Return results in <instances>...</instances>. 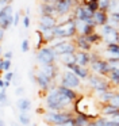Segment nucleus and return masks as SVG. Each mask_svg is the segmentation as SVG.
Returning <instances> with one entry per match:
<instances>
[{"label": "nucleus", "mask_w": 119, "mask_h": 126, "mask_svg": "<svg viewBox=\"0 0 119 126\" xmlns=\"http://www.w3.org/2000/svg\"><path fill=\"white\" fill-rule=\"evenodd\" d=\"M73 111L76 114H83L89 117L91 119H95L96 117L100 115V107L102 104L96 100L95 96H88V95H84V96H78L77 99L74 100L73 103Z\"/></svg>", "instance_id": "1"}, {"label": "nucleus", "mask_w": 119, "mask_h": 126, "mask_svg": "<svg viewBox=\"0 0 119 126\" xmlns=\"http://www.w3.org/2000/svg\"><path fill=\"white\" fill-rule=\"evenodd\" d=\"M45 104L46 110L49 111H64V110H70V104H73V102L62 95L57 90V85H54L45 95Z\"/></svg>", "instance_id": "2"}, {"label": "nucleus", "mask_w": 119, "mask_h": 126, "mask_svg": "<svg viewBox=\"0 0 119 126\" xmlns=\"http://www.w3.org/2000/svg\"><path fill=\"white\" fill-rule=\"evenodd\" d=\"M53 34L54 39H73L77 35L74 18L70 16L69 19L64 20V22H58L56 27L53 29Z\"/></svg>", "instance_id": "3"}, {"label": "nucleus", "mask_w": 119, "mask_h": 126, "mask_svg": "<svg viewBox=\"0 0 119 126\" xmlns=\"http://www.w3.org/2000/svg\"><path fill=\"white\" fill-rule=\"evenodd\" d=\"M74 114L76 112L73 110H64V111H49L47 110L42 117H43V122L47 123L49 126H57L60 123L73 118Z\"/></svg>", "instance_id": "4"}, {"label": "nucleus", "mask_w": 119, "mask_h": 126, "mask_svg": "<svg viewBox=\"0 0 119 126\" xmlns=\"http://www.w3.org/2000/svg\"><path fill=\"white\" fill-rule=\"evenodd\" d=\"M89 88L93 94H99V92H105V91H111L114 88V85L108 81L107 77L100 76L96 73H91L89 77L87 79Z\"/></svg>", "instance_id": "5"}, {"label": "nucleus", "mask_w": 119, "mask_h": 126, "mask_svg": "<svg viewBox=\"0 0 119 126\" xmlns=\"http://www.w3.org/2000/svg\"><path fill=\"white\" fill-rule=\"evenodd\" d=\"M35 58H37V61L41 65H50V64L58 63V56L56 54L53 47L49 46V45H45V46H42L39 50H37Z\"/></svg>", "instance_id": "6"}, {"label": "nucleus", "mask_w": 119, "mask_h": 126, "mask_svg": "<svg viewBox=\"0 0 119 126\" xmlns=\"http://www.w3.org/2000/svg\"><path fill=\"white\" fill-rule=\"evenodd\" d=\"M49 46L53 47L57 56L65 54V53H76L77 47H76L73 39H53L49 44Z\"/></svg>", "instance_id": "7"}, {"label": "nucleus", "mask_w": 119, "mask_h": 126, "mask_svg": "<svg viewBox=\"0 0 119 126\" xmlns=\"http://www.w3.org/2000/svg\"><path fill=\"white\" fill-rule=\"evenodd\" d=\"M77 3H78L77 0H56L53 4H54V8H56L57 19L72 15V11Z\"/></svg>", "instance_id": "8"}, {"label": "nucleus", "mask_w": 119, "mask_h": 126, "mask_svg": "<svg viewBox=\"0 0 119 126\" xmlns=\"http://www.w3.org/2000/svg\"><path fill=\"white\" fill-rule=\"evenodd\" d=\"M111 68H112V66H111L110 64H108V61L103 57L92 60L91 64H89V69H91L92 73L100 75V76H104V77H107L108 75H110Z\"/></svg>", "instance_id": "9"}, {"label": "nucleus", "mask_w": 119, "mask_h": 126, "mask_svg": "<svg viewBox=\"0 0 119 126\" xmlns=\"http://www.w3.org/2000/svg\"><path fill=\"white\" fill-rule=\"evenodd\" d=\"M60 85H64V87H68V88H72V90H80L81 88V80L76 76L73 72L70 71H65L61 73V83Z\"/></svg>", "instance_id": "10"}, {"label": "nucleus", "mask_w": 119, "mask_h": 126, "mask_svg": "<svg viewBox=\"0 0 119 126\" xmlns=\"http://www.w3.org/2000/svg\"><path fill=\"white\" fill-rule=\"evenodd\" d=\"M72 16L74 18V19H78V20H84V22H88V23H93V12L89 11L87 6L80 4V3H77L74 6V8H73V11H72Z\"/></svg>", "instance_id": "11"}, {"label": "nucleus", "mask_w": 119, "mask_h": 126, "mask_svg": "<svg viewBox=\"0 0 119 126\" xmlns=\"http://www.w3.org/2000/svg\"><path fill=\"white\" fill-rule=\"evenodd\" d=\"M14 23V8L11 4L4 6L0 10V27L8 30Z\"/></svg>", "instance_id": "12"}, {"label": "nucleus", "mask_w": 119, "mask_h": 126, "mask_svg": "<svg viewBox=\"0 0 119 126\" xmlns=\"http://www.w3.org/2000/svg\"><path fill=\"white\" fill-rule=\"evenodd\" d=\"M35 83H37L38 88H39L41 94H47L49 90H50L51 87H54V81L50 79L49 76H46L45 73H42L41 71H37L35 72Z\"/></svg>", "instance_id": "13"}, {"label": "nucleus", "mask_w": 119, "mask_h": 126, "mask_svg": "<svg viewBox=\"0 0 119 126\" xmlns=\"http://www.w3.org/2000/svg\"><path fill=\"white\" fill-rule=\"evenodd\" d=\"M65 69H68V71L73 72V73H74L80 80H87V79L89 77V75L92 73L89 68H85V66H80V65H77V64H74V63L65 65Z\"/></svg>", "instance_id": "14"}, {"label": "nucleus", "mask_w": 119, "mask_h": 126, "mask_svg": "<svg viewBox=\"0 0 119 126\" xmlns=\"http://www.w3.org/2000/svg\"><path fill=\"white\" fill-rule=\"evenodd\" d=\"M76 22V30H77V34L80 35H89V34L95 33L96 31V26L93 23H88V22H84V20H78V19H74Z\"/></svg>", "instance_id": "15"}, {"label": "nucleus", "mask_w": 119, "mask_h": 126, "mask_svg": "<svg viewBox=\"0 0 119 126\" xmlns=\"http://www.w3.org/2000/svg\"><path fill=\"white\" fill-rule=\"evenodd\" d=\"M57 18L54 16H47V15H39V20H38V30L45 31L54 29L57 25Z\"/></svg>", "instance_id": "16"}, {"label": "nucleus", "mask_w": 119, "mask_h": 126, "mask_svg": "<svg viewBox=\"0 0 119 126\" xmlns=\"http://www.w3.org/2000/svg\"><path fill=\"white\" fill-rule=\"evenodd\" d=\"M74 64H77L80 66L89 68V64H91V52L77 50L74 53Z\"/></svg>", "instance_id": "17"}, {"label": "nucleus", "mask_w": 119, "mask_h": 126, "mask_svg": "<svg viewBox=\"0 0 119 126\" xmlns=\"http://www.w3.org/2000/svg\"><path fill=\"white\" fill-rule=\"evenodd\" d=\"M73 42H74L76 47H77V50H84V52H91L92 47H93V45L91 44V42L87 39L85 35H80V34H77V35L73 38Z\"/></svg>", "instance_id": "18"}, {"label": "nucleus", "mask_w": 119, "mask_h": 126, "mask_svg": "<svg viewBox=\"0 0 119 126\" xmlns=\"http://www.w3.org/2000/svg\"><path fill=\"white\" fill-rule=\"evenodd\" d=\"M42 73H45L46 76H49L51 80H56L58 77V73H60V68H58V64H50V65H41L39 69Z\"/></svg>", "instance_id": "19"}, {"label": "nucleus", "mask_w": 119, "mask_h": 126, "mask_svg": "<svg viewBox=\"0 0 119 126\" xmlns=\"http://www.w3.org/2000/svg\"><path fill=\"white\" fill-rule=\"evenodd\" d=\"M15 107L18 109L19 112H30L31 111V107H32V102H31V99L27 98V96H20V98H18V100H16Z\"/></svg>", "instance_id": "20"}, {"label": "nucleus", "mask_w": 119, "mask_h": 126, "mask_svg": "<svg viewBox=\"0 0 119 126\" xmlns=\"http://www.w3.org/2000/svg\"><path fill=\"white\" fill-rule=\"evenodd\" d=\"M108 12H104V11H96L93 12V23L96 27H102V26L107 25L108 23Z\"/></svg>", "instance_id": "21"}, {"label": "nucleus", "mask_w": 119, "mask_h": 126, "mask_svg": "<svg viewBox=\"0 0 119 126\" xmlns=\"http://www.w3.org/2000/svg\"><path fill=\"white\" fill-rule=\"evenodd\" d=\"M39 15H47V16L57 18L54 4L53 3H39Z\"/></svg>", "instance_id": "22"}, {"label": "nucleus", "mask_w": 119, "mask_h": 126, "mask_svg": "<svg viewBox=\"0 0 119 126\" xmlns=\"http://www.w3.org/2000/svg\"><path fill=\"white\" fill-rule=\"evenodd\" d=\"M57 90H58L64 96H66L68 99H70L73 103H74V100L78 98V94H77V91H76V90H72V88L64 87V85H60V84L57 85Z\"/></svg>", "instance_id": "23"}, {"label": "nucleus", "mask_w": 119, "mask_h": 126, "mask_svg": "<svg viewBox=\"0 0 119 126\" xmlns=\"http://www.w3.org/2000/svg\"><path fill=\"white\" fill-rule=\"evenodd\" d=\"M114 92H115V91L111 90V91H105V92L93 94V96L96 98V100L99 102L100 104H107V103H110V100H111V98H112Z\"/></svg>", "instance_id": "24"}, {"label": "nucleus", "mask_w": 119, "mask_h": 126, "mask_svg": "<svg viewBox=\"0 0 119 126\" xmlns=\"http://www.w3.org/2000/svg\"><path fill=\"white\" fill-rule=\"evenodd\" d=\"M119 109L115 106H112L111 103H107V104H102V107H100V115H103V117L108 118L110 115L115 114V112H118Z\"/></svg>", "instance_id": "25"}, {"label": "nucleus", "mask_w": 119, "mask_h": 126, "mask_svg": "<svg viewBox=\"0 0 119 126\" xmlns=\"http://www.w3.org/2000/svg\"><path fill=\"white\" fill-rule=\"evenodd\" d=\"M107 79L114 87H118L119 85V66H112L111 68V72L107 76Z\"/></svg>", "instance_id": "26"}, {"label": "nucleus", "mask_w": 119, "mask_h": 126, "mask_svg": "<svg viewBox=\"0 0 119 126\" xmlns=\"http://www.w3.org/2000/svg\"><path fill=\"white\" fill-rule=\"evenodd\" d=\"M34 38H35V41H34V49L35 50H39L42 46L46 45L45 39H43V35H42V31L38 30V29H37V31L34 33Z\"/></svg>", "instance_id": "27"}, {"label": "nucleus", "mask_w": 119, "mask_h": 126, "mask_svg": "<svg viewBox=\"0 0 119 126\" xmlns=\"http://www.w3.org/2000/svg\"><path fill=\"white\" fill-rule=\"evenodd\" d=\"M16 119H18V123L22 126H30L31 125V115H30V112H19Z\"/></svg>", "instance_id": "28"}, {"label": "nucleus", "mask_w": 119, "mask_h": 126, "mask_svg": "<svg viewBox=\"0 0 119 126\" xmlns=\"http://www.w3.org/2000/svg\"><path fill=\"white\" fill-rule=\"evenodd\" d=\"M74 126H87L91 121V118L83 114H74Z\"/></svg>", "instance_id": "29"}, {"label": "nucleus", "mask_w": 119, "mask_h": 126, "mask_svg": "<svg viewBox=\"0 0 119 126\" xmlns=\"http://www.w3.org/2000/svg\"><path fill=\"white\" fill-rule=\"evenodd\" d=\"M58 63H61L64 66L74 63V53H65V54L58 56Z\"/></svg>", "instance_id": "30"}, {"label": "nucleus", "mask_w": 119, "mask_h": 126, "mask_svg": "<svg viewBox=\"0 0 119 126\" xmlns=\"http://www.w3.org/2000/svg\"><path fill=\"white\" fill-rule=\"evenodd\" d=\"M87 39H88L92 45H99V44H102V42H103V38H102V35L99 34V31H97V30L95 31V33L87 35Z\"/></svg>", "instance_id": "31"}, {"label": "nucleus", "mask_w": 119, "mask_h": 126, "mask_svg": "<svg viewBox=\"0 0 119 126\" xmlns=\"http://www.w3.org/2000/svg\"><path fill=\"white\" fill-rule=\"evenodd\" d=\"M11 66H12V63H11V60H5V58H0V72H3V73H5V72H8L11 69Z\"/></svg>", "instance_id": "32"}, {"label": "nucleus", "mask_w": 119, "mask_h": 126, "mask_svg": "<svg viewBox=\"0 0 119 126\" xmlns=\"http://www.w3.org/2000/svg\"><path fill=\"white\" fill-rule=\"evenodd\" d=\"M97 3H99V10H100V11H104V12L110 11L111 0H97Z\"/></svg>", "instance_id": "33"}, {"label": "nucleus", "mask_w": 119, "mask_h": 126, "mask_svg": "<svg viewBox=\"0 0 119 126\" xmlns=\"http://www.w3.org/2000/svg\"><path fill=\"white\" fill-rule=\"evenodd\" d=\"M105 50H108V52H111V53H114V54L119 56V44H118V42H114V44L105 45Z\"/></svg>", "instance_id": "34"}, {"label": "nucleus", "mask_w": 119, "mask_h": 126, "mask_svg": "<svg viewBox=\"0 0 119 126\" xmlns=\"http://www.w3.org/2000/svg\"><path fill=\"white\" fill-rule=\"evenodd\" d=\"M108 12H116V14H119V0H111L110 11Z\"/></svg>", "instance_id": "35"}, {"label": "nucleus", "mask_w": 119, "mask_h": 126, "mask_svg": "<svg viewBox=\"0 0 119 126\" xmlns=\"http://www.w3.org/2000/svg\"><path fill=\"white\" fill-rule=\"evenodd\" d=\"M7 88H1L0 90V104H7Z\"/></svg>", "instance_id": "36"}, {"label": "nucleus", "mask_w": 119, "mask_h": 126, "mask_svg": "<svg viewBox=\"0 0 119 126\" xmlns=\"http://www.w3.org/2000/svg\"><path fill=\"white\" fill-rule=\"evenodd\" d=\"M87 7H88V10L91 12H96L99 11V3H97V0H95V1H91V3L87 4Z\"/></svg>", "instance_id": "37"}, {"label": "nucleus", "mask_w": 119, "mask_h": 126, "mask_svg": "<svg viewBox=\"0 0 119 126\" xmlns=\"http://www.w3.org/2000/svg\"><path fill=\"white\" fill-rule=\"evenodd\" d=\"M20 49H22V52H23V53H27V52L30 50V41H29L27 38H24L23 41H22Z\"/></svg>", "instance_id": "38"}, {"label": "nucleus", "mask_w": 119, "mask_h": 126, "mask_svg": "<svg viewBox=\"0 0 119 126\" xmlns=\"http://www.w3.org/2000/svg\"><path fill=\"white\" fill-rule=\"evenodd\" d=\"M110 103L112 104V106H115V107H118L119 109V92H114V95H112V98H111V100H110Z\"/></svg>", "instance_id": "39"}, {"label": "nucleus", "mask_w": 119, "mask_h": 126, "mask_svg": "<svg viewBox=\"0 0 119 126\" xmlns=\"http://www.w3.org/2000/svg\"><path fill=\"white\" fill-rule=\"evenodd\" d=\"M22 25H23V27L27 30V29L31 26V18H30L29 15H24V16L22 18Z\"/></svg>", "instance_id": "40"}, {"label": "nucleus", "mask_w": 119, "mask_h": 126, "mask_svg": "<svg viewBox=\"0 0 119 126\" xmlns=\"http://www.w3.org/2000/svg\"><path fill=\"white\" fill-rule=\"evenodd\" d=\"M15 72H11V71H8V72H5V73H4V76H3V79H4L5 80V81H12V80L14 79H15Z\"/></svg>", "instance_id": "41"}, {"label": "nucleus", "mask_w": 119, "mask_h": 126, "mask_svg": "<svg viewBox=\"0 0 119 126\" xmlns=\"http://www.w3.org/2000/svg\"><path fill=\"white\" fill-rule=\"evenodd\" d=\"M24 94H26V88L23 87V85H16V88H15V95L16 96H24Z\"/></svg>", "instance_id": "42"}, {"label": "nucleus", "mask_w": 119, "mask_h": 126, "mask_svg": "<svg viewBox=\"0 0 119 126\" xmlns=\"http://www.w3.org/2000/svg\"><path fill=\"white\" fill-rule=\"evenodd\" d=\"M19 23H20V12L16 11V12H14V23H12V26L18 27Z\"/></svg>", "instance_id": "43"}, {"label": "nucleus", "mask_w": 119, "mask_h": 126, "mask_svg": "<svg viewBox=\"0 0 119 126\" xmlns=\"http://www.w3.org/2000/svg\"><path fill=\"white\" fill-rule=\"evenodd\" d=\"M73 118H74V117H73ZM73 118H70V119L65 121V122L60 123V125H57V126H74V119H73Z\"/></svg>", "instance_id": "44"}, {"label": "nucleus", "mask_w": 119, "mask_h": 126, "mask_svg": "<svg viewBox=\"0 0 119 126\" xmlns=\"http://www.w3.org/2000/svg\"><path fill=\"white\" fill-rule=\"evenodd\" d=\"M107 119L112 121V122H115V123H119V111H118V112H115V114H112V115H110V117H108Z\"/></svg>", "instance_id": "45"}, {"label": "nucleus", "mask_w": 119, "mask_h": 126, "mask_svg": "<svg viewBox=\"0 0 119 126\" xmlns=\"http://www.w3.org/2000/svg\"><path fill=\"white\" fill-rule=\"evenodd\" d=\"M12 57H14V52H11V50L3 53V58H5V60H12Z\"/></svg>", "instance_id": "46"}, {"label": "nucleus", "mask_w": 119, "mask_h": 126, "mask_svg": "<svg viewBox=\"0 0 119 126\" xmlns=\"http://www.w3.org/2000/svg\"><path fill=\"white\" fill-rule=\"evenodd\" d=\"M80 4H84V6H87L88 3H91V1H95V0H77Z\"/></svg>", "instance_id": "47"}, {"label": "nucleus", "mask_w": 119, "mask_h": 126, "mask_svg": "<svg viewBox=\"0 0 119 126\" xmlns=\"http://www.w3.org/2000/svg\"><path fill=\"white\" fill-rule=\"evenodd\" d=\"M4 33H5V30L0 27V42H1L3 39H4Z\"/></svg>", "instance_id": "48"}, {"label": "nucleus", "mask_w": 119, "mask_h": 126, "mask_svg": "<svg viewBox=\"0 0 119 126\" xmlns=\"http://www.w3.org/2000/svg\"><path fill=\"white\" fill-rule=\"evenodd\" d=\"M1 88H5V85H4V79L0 77V90H1Z\"/></svg>", "instance_id": "49"}, {"label": "nucleus", "mask_w": 119, "mask_h": 126, "mask_svg": "<svg viewBox=\"0 0 119 126\" xmlns=\"http://www.w3.org/2000/svg\"><path fill=\"white\" fill-rule=\"evenodd\" d=\"M56 0H39V3H54Z\"/></svg>", "instance_id": "50"}, {"label": "nucleus", "mask_w": 119, "mask_h": 126, "mask_svg": "<svg viewBox=\"0 0 119 126\" xmlns=\"http://www.w3.org/2000/svg\"><path fill=\"white\" fill-rule=\"evenodd\" d=\"M87 126H96V123H95V121H93V119H91V121H89V123H88Z\"/></svg>", "instance_id": "51"}, {"label": "nucleus", "mask_w": 119, "mask_h": 126, "mask_svg": "<svg viewBox=\"0 0 119 126\" xmlns=\"http://www.w3.org/2000/svg\"><path fill=\"white\" fill-rule=\"evenodd\" d=\"M0 126H5V121L3 118H0Z\"/></svg>", "instance_id": "52"}, {"label": "nucleus", "mask_w": 119, "mask_h": 126, "mask_svg": "<svg viewBox=\"0 0 119 126\" xmlns=\"http://www.w3.org/2000/svg\"><path fill=\"white\" fill-rule=\"evenodd\" d=\"M3 57V46H1V44H0V58Z\"/></svg>", "instance_id": "53"}, {"label": "nucleus", "mask_w": 119, "mask_h": 126, "mask_svg": "<svg viewBox=\"0 0 119 126\" xmlns=\"http://www.w3.org/2000/svg\"><path fill=\"white\" fill-rule=\"evenodd\" d=\"M24 12H26V15H29V16H30V12H31V11H30V8L27 7V8H26V11H24Z\"/></svg>", "instance_id": "54"}, {"label": "nucleus", "mask_w": 119, "mask_h": 126, "mask_svg": "<svg viewBox=\"0 0 119 126\" xmlns=\"http://www.w3.org/2000/svg\"><path fill=\"white\" fill-rule=\"evenodd\" d=\"M11 126H19V125H16L15 122H11Z\"/></svg>", "instance_id": "55"}, {"label": "nucleus", "mask_w": 119, "mask_h": 126, "mask_svg": "<svg viewBox=\"0 0 119 126\" xmlns=\"http://www.w3.org/2000/svg\"><path fill=\"white\" fill-rule=\"evenodd\" d=\"M116 42L119 44V29H118V39H116Z\"/></svg>", "instance_id": "56"}, {"label": "nucleus", "mask_w": 119, "mask_h": 126, "mask_svg": "<svg viewBox=\"0 0 119 126\" xmlns=\"http://www.w3.org/2000/svg\"><path fill=\"white\" fill-rule=\"evenodd\" d=\"M30 126H38V125H37V123H31Z\"/></svg>", "instance_id": "57"}, {"label": "nucleus", "mask_w": 119, "mask_h": 126, "mask_svg": "<svg viewBox=\"0 0 119 126\" xmlns=\"http://www.w3.org/2000/svg\"><path fill=\"white\" fill-rule=\"evenodd\" d=\"M7 3H10V4H11V3H12V0H7Z\"/></svg>", "instance_id": "58"}]
</instances>
